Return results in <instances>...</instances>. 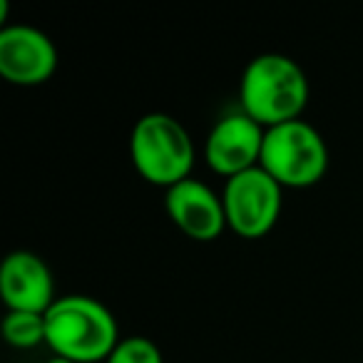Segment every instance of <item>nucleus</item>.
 I'll list each match as a JSON object with an SVG mask.
<instances>
[{
  "label": "nucleus",
  "mask_w": 363,
  "mask_h": 363,
  "mask_svg": "<svg viewBox=\"0 0 363 363\" xmlns=\"http://www.w3.org/2000/svg\"><path fill=\"white\" fill-rule=\"evenodd\" d=\"M239 100L244 115L269 130L301 117L308 102V80L291 57L264 52L244 70Z\"/></svg>",
  "instance_id": "obj_1"
},
{
  "label": "nucleus",
  "mask_w": 363,
  "mask_h": 363,
  "mask_svg": "<svg viewBox=\"0 0 363 363\" xmlns=\"http://www.w3.org/2000/svg\"><path fill=\"white\" fill-rule=\"evenodd\" d=\"M45 343L55 356L75 363L107 361L117 338V323L100 301L90 296H60L45 311Z\"/></svg>",
  "instance_id": "obj_2"
},
{
  "label": "nucleus",
  "mask_w": 363,
  "mask_h": 363,
  "mask_svg": "<svg viewBox=\"0 0 363 363\" xmlns=\"http://www.w3.org/2000/svg\"><path fill=\"white\" fill-rule=\"evenodd\" d=\"M130 157L142 179L169 189L189 179L194 167V145L179 120L164 112H150L132 127Z\"/></svg>",
  "instance_id": "obj_3"
},
{
  "label": "nucleus",
  "mask_w": 363,
  "mask_h": 363,
  "mask_svg": "<svg viewBox=\"0 0 363 363\" xmlns=\"http://www.w3.org/2000/svg\"><path fill=\"white\" fill-rule=\"evenodd\" d=\"M259 167L272 174L281 187H313L328 169L326 142L318 135V130H313L303 120L269 127L264 135Z\"/></svg>",
  "instance_id": "obj_4"
},
{
  "label": "nucleus",
  "mask_w": 363,
  "mask_h": 363,
  "mask_svg": "<svg viewBox=\"0 0 363 363\" xmlns=\"http://www.w3.org/2000/svg\"><path fill=\"white\" fill-rule=\"evenodd\" d=\"M281 189V184L262 167H254L227 179L222 194L227 227L244 239H262L279 222Z\"/></svg>",
  "instance_id": "obj_5"
},
{
  "label": "nucleus",
  "mask_w": 363,
  "mask_h": 363,
  "mask_svg": "<svg viewBox=\"0 0 363 363\" xmlns=\"http://www.w3.org/2000/svg\"><path fill=\"white\" fill-rule=\"evenodd\" d=\"M57 70V50L43 30L11 26L0 30V75L11 85L35 87Z\"/></svg>",
  "instance_id": "obj_6"
},
{
  "label": "nucleus",
  "mask_w": 363,
  "mask_h": 363,
  "mask_svg": "<svg viewBox=\"0 0 363 363\" xmlns=\"http://www.w3.org/2000/svg\"><path fill=\"white\" fill-rule=\"evenodd\" d=\"M264 135H267V130L244 112L224 115L212 127L207 145H204L207 164L227 179L247 169H254L262 160Z\"/></svg>",
  "instance_id": "obj_7"
},
{
  "label": "nucleus",
  "mask_w": 363,
  "mask_h": 363,
  "mask_svg": "<svg viewBox=\"0 0 363 363\" xmlns=\"http://www.w3.org/2000/svg\"><path fill=\"white\" fill-rule=\"evenodd\" d=\"M0 296L8 311L45 313L55 303L48 264L33 252H11L0 264Z\"/></svg>",
  "instance_id": "obj_8"
},
{
  "label": "nucleus",
  "mask_w": 363,
  "mask_h": 363,
  "mask_svg": "<svg viewBox=\"0 0 363 363\" xmlns=\"http://www.w3.org/2000/svg\"><path fill=\"white\" fill-rule=\"evenodd\" d=\"M164 207L174 227L197 242H212L227 227L222 197L192 177L167 189Z\"/></svg>",
  "instance_id": "obj_9"
},
{
  "label": "nucleus",
  "mask_w": 363,
  "mask_h": 363,
  "mask_svg": "<svg viewBox=\"0 0 363 363\" xmlns=\"http://www.w3.org/2000/svg\"><path fill=\"white\" fill-rule=\"evenodd\" d=\"M3 336L16 348H35L45 343V313L8 311L3 318Z\"/></svg>",
  "instance_id": "obj_10"
},
{
  "label": "nucleus",
  "mask_w": 363,
  "mask_h": 363,
  "mask_svg": "<svg viewBox=\"0 0 363 363\" xmlns=\"http://www.w3.org/2000/svg\"><path fill=\"white\" fill-rule=\"evenodd\" d=\"M105 363H164L162 351L145 336H127L120 338L115 351L110 353Z\"/></svg>",
  "instance_id": "obj_11"
},
{
  "label": "nucleus",
  "mask_w": 363,
  "mask_h": 363,
  "mask_svg": "<svg viewBox=\"0 0 363 363\" xmlns=\"http://www.w3.org/2000/svg\"><path fill=\"white\" fill-rule=\"evenodd\" d=\"M45 363H75V361H70V358H62V356H55V358H50V361H45Z\"/></svg>",
  "instance_id": "obj_12"
}]
</instances>
